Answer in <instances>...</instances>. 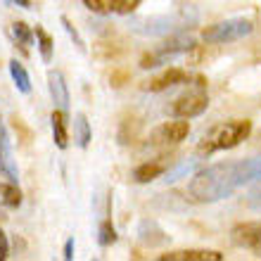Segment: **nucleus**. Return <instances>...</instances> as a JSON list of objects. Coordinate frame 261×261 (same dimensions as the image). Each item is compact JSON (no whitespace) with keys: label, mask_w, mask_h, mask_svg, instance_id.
I'll list each match as a JSON object with an SVG mask.
<instances>
[{"label":"nucleus","mask_w":261,"mask_h":261,"mask_svg":"<svg viewBox=\"0 0 261 261\" xmlns=\"http://www.w3.org/2000/svg\"><path fill=\"white\" fill-rule=\"evenodd\" d=\"M64 259L67 261L74 259V238H69L67 245H64Z\"/></svg>","instance_id":"nucleus-28"},{"label":"nucleus","mask_w":261,"mask_h":261,"mask_svg":"<svg viewBox=\"0 0 261 261\" xmlns=\"http://www.w3.org/2000/svg\"><path fill=\"white\" fill-rule=\"evenodd\" d=\"M0 173L5 176L10 183H19V171H17V162H14L12 143L7 130L0 126Z\"/></svg>","instance_id":"nucleus-10"},{"label":"nucleus","mask_w":261,"mask_h":261,"mask_svg":"<svg viewBox=\"0 0 261 261\" xmlns=\"http://www.w3.org/2000/svg\"><path fill=\"white\" fill-rule=\"evenodd\" d=\"M195 45H197V41H195L190 34H183V31L171 34V36H166L164 41L159 43L152 53H147V55L140 60V67L143 69H157V67H162V64H169L173 57L183 55V53H190Z\"/></svg>","instance_id":"nucleus-4"},{"label":"nucleus","mask_w":261,"mask_h":261,"mask_svg":"<svg viewBox=\"0 0 261 261\" xmlns=\"http://www.w3.org/2000/svg\"><path fill=\"white\" fill-rule=\"evenodd\" d=\"M14 5H21L24 7V10H29V7H31V0H12Z\"/></svg>","instance_id":"nucleus-29"},{"label":"nucleus","mask_w":261,"mask_h":261,"mask_svg":"<svg viewBox=\"0 0 261 261\" xmlns=\"http://www.w3.org/2000/svg\"><path fill=\"white\" fill-rule=\"evenodd\" d=\"M90 138H93V130H90V124L88 119H86V114H76L74 117V140L76 145L81 147V150H86L90 145Z\"/></svg>","instance_id":"nucleus-19"},{"label":"nucleus","mask_w":261,"mask_h":261,"mask_svg":"<svg viewBox=\"0 0 261 261\" xmlns=\"http://www.w3.org/2000/svg\"><path fill=\"white\" fill-rule=\"evenodd\" d=\"M36 41H38V53H41L43 62H53V55H55V41L50 38V34L45 29L36 27Z\"/></svg>","instance_id":"nucleus-20"},{"label":"nucleus","mask_w":261,"mask_h":261,"mask_svg":"<svg viewBox=\"0 0 261 261\" xmlns=\"http://www.w3.org/2000/svg\"><path fill=\"white\" fill-rule=\"evenodd\" d=\"M50 121H53V138H55V145L60 147V150H67V145H69L67 112L55 110L53 112V117H50Z\"/></svg>","instance_id":"nucleus-15"},{"label":"nucleus","mask_w":261,"mask_h":261,"mask_svg":"<svg viewBox=\"0 0 261 261\" xmlns=\"http://www.w3.org/2000/svg\"><path fill=\"white\" fill-rule=\"evenodd\" d=\"M143 0H83V5L95 14H130Z\"/></svg>","instance_id":"nucleus-9"},{"label":"nucleus","mask_w":261,"mask_h":261,"mask_svg":"<svg viewBox=\"0 0 261 261\" xmlns=\"http://www.w3.org/2000/svg\"><path fill=\"white\" fill-rule=\"evenodd\" d=\"M230 240L238 247L261 252V223H240L230 230Z\"/></svg>","instance_id":"nucleus-8"},{"label":"nucleus","mask_w":261,"mask_h":261,"mask_svg":"<svg viewBox=\"0 0 261 261\" xmlns=\"http://www.w3.org/2000/svg\"><path fill=\"white\" fill-rule=\"evenodd\" d=\"M254 31V21L238 17V19H226L219 24H212L202 31V41L204 43H233L240 41L245 36H249Z\"/></svg>","instance_id":"nucleus-5"},{"label":"nucleus","mask_w":261,"mask_h":261,"mask_svg":"<svg viewBox=\"0 0 261 261\" xmlns=\"http://www.w3.org/2000/svg\"><path fill=\"white\" fill-rule=\"evenodd\" d=\"M199 21V12L195 7H180L171 14H154V17H140V19H130L128 29L138 36H147V38H166L178 31H188Z\"/></svg>","instance_id":"nucleus-2"},{"label":"nucleus","mask_w":261,"mask_h":261,"mask_svg":"<svg viewBox=\"0 0 261 261\" xmlns=\"http://www.w3.org/2000/svg\"><path fill=\"white\" fill-rule=\"evenodd\" d=\"M199 166V159H180L176 166L166 169L164 171V183H176L178 178H186V176H193Z\"/></svg>","instance_id":"nucleus-16"},{"label":"nucleus","mask_w":261,"mask_h":261,"mask_svg":"<svg viewBox=\"0 0 261 261\" xmlns=\"http://www.w3.org/2000/svg\"><path fill=\"white\" fill-rule=\"evenodd\" d=\"M138 240L145 247H162L169 242V235L164 233V228L159 226L154 219H145L138 226Z\"/></svg>","instance_id":"nucleus-12"},{"label":"nucleus","mask_w":261,"mask_h":261,"mask_svg":"<svg viewBox=\"0 0 261 261\" xmlns=\"http://www.w3.org/2000/svg\"><path fill=\"white\" fill-rule=\"evenodd\" d=\"M240 186H245L242 162H219L193 173L188 183V197L197 204H214L230 197Z\"/></svg>","instance_id":"nucleus-1"},{"label":"nucleus","mask_w":261,"mask_h":261,"mask_svg":"<svg viewBox=\"0 0 261 261\" xmlns=\"http://www.w3.org/2000/svg\"><path fill=\"white\" fill-rule=\"evenodd\" d=\"M188 79H190V76H188L186 69L171 67V69H166V71H162L159 76H154V79L147 83V90H152V93H162V90L183 86V83H188Z\"/></svg>","instance_id":"nucleus-11"},{"label":"nucleus","mask_w":261,"mask_h":261,"mask_svg":"<svg viewBox=\"0 0 261 261\" xmlns=\"http://www.w3.org/2000/svg\"><path fill=\"white\" fill-rule=\"evenodd\" d=\"M247 206L252 209V212H256V214H261V180L256 183L252 190H249V195H247Z\"/></svg>","instance_id":"nucleus-26"},{"label":"nucleus","mask_w":261,"mask_h":261,"mask_svg":"<svg viewBox=\"0 0 261 261\" xmlns=\"http://www.w3.org/2000/svg\"><path fill=\"white\" fill-rule=\"evenodd\" d=\"M162 261H223V254L216 249H178L159 256Z\"/></svg>","instance_id":"nucleus-14"},{"label":"nucleus","mask_w":261,"mask_h":261,"mask_svg":"<svg viewBox=\"0 0 261 261\" xmlns=\"http://www.w3.org/2000/svg\"><path fill=\"white\" fill-rule=\"evenodd\" d=\"M10 76H12V81L19 93H24V95L31 93V76H29L27 67L19 60H10Z\"/></svg>","instance_id":"nucleus-18"},{"label":"nucleus","mask_w":261,"mask_h":261,"mask_svg":"<svg viewBox=\"0 0 261 261\" xmlns=\"http://www.w3.org/2000/svg\"><path fill=\"white\" fill-rule=\"evenodd\" d=\"M252 133V121L249 119H235L228 124H221L209 130V136L199 145V154H212L219 150H233L242 140H247Z\"/></svg>","instance_id":"nucleus-3"},{"label":"nucleus","mask_w":261,"mask_h":261,"mask_svg":"<svg viewBox=\"0 0 261 261\" xmlns=\"http://www.w3.org/2000/svg\"><path fill=\"white\" fill-rule=\"evenodd\" d=\"M242 171H245V183L261 178V157L242 159Z\"/></svg>","instance_id":"nucleus-24"},{"label":"nucleus","mask_w":261,"mask_h":261,"mask_svg":"<svg viewBox=\"0 0 261 261\" xmlns=\"http://www.w3.org/2000/svg\"><path fill=\"white\" fill-rule=\"evenodd\" d=\"M97 242H100L102 247H110V245L117 242V230H114L110 219H105L102 223H100V228H97Z\"/></svg>","instance_id":"nucleus-22"},{"label":"nucleus","mask_w":261,"mask_h":261,"mask_svg":"<svg viewBox=\"0 0 261 261\" xmlns=\"http://www.w3.org/2000/svg\"><path fill=\"white\" fill-rule=\"evenodd\" d=\"M188 136H190V124H188V119L176 117L173 121H164V124H159L157 128L152 130L150 145H154V147H171V145L183 143Z\"/></svg>","instance_id":"nucleus-6"},{"label":"nucleus","mask_w":261,"mask_h":261,"mask_svg":"<svg viewBox=\"0 0 261 261\" xmlns=\"http://www.w3.org/2000/svg\"><path fill=\"white\" fill-rule=\"evenodd\" d=\"M0 202L10 209H17L21 204V190L17 188V183H10L7 180L5 186H0Z\"/></svg>","instance_id":"nucleus-21"},{"label":"nucleus","mask_w":261,"mask_h":261,"mask_svg":"<svg viewBox=\"0 0 261 261\" xmlns=\"http://www.w3.org/2000/svg\"><path fill=\"white\" fill-rule=\"evenodd\" d=\"M164 171H166V166L162 162H145V164H140L133 171V180L136 183H152L154 178L164 176Z\"/></svg>","instance_id":"nucleus-17"},{"label":"nucleus","mask_w":261,"mask_h":261,"mask_svg":"<svg viewBox=\"0 0 261 261\" xmlns=\"http://www.w3.org/2000/svg\"><path fill=\"white\" fill-rule=\"evenodd\" d=\"M206 107H209V97H206L204 90H195V93H188V95H180L176 102H173L171 112L173 117L178 119H193L204 114Z\"/></svg>","instance_id":"nucleus-7"},{"label":"nucleus","mask_w":261,"mask_h":261,"mask_svg":"<svg viewBox=\"0 0 261 261\" xmlns=\"http://www.w3.org/2000/svg\"><path fill=\"white\" fill-rule=\"evenodd\" d=\"M7 254H10V245H7V235L5 230L0 228V261H5Z\"/></svg>","instance_id":"nucleus-27"},{"label":"nucleus","mask_w":261,"mask_h":261,"mask_svg":"<svg viewBox=\"0 0 261 261\" xmlns=\"http://www.w3.org/2000/svg\"><path fill=\"white\" fill-rule=\"evenodd\" d=\"M60 21H62V27H64V31H67V34H69V38H71V41L76 43V48L81 50V53H86V43H83V38H81V36H79V31H76V29H74V24H71V21H69L67 17H62V19H60Z\"/></svg>","instance_id":"nucleus-25"},{"label":"nucleus","mask_w":261,"mask_h":261,"mask_svg":"<svg viewBox=\"0 0 261 261\" xmlns=\"http://www.w3.org/2000/svg\"><path fill=\"white\" fill-rule=\"evenodd\" d=\"M48 90H50V97H53V105L55 110H62L67 112L69 110V86L64 81L62 71H50L48 74Z\"/></svg>","instance_id":"nucleus-13"},{"label":"nucleus","mask_w":261,"mask_h":261,"mask_svg":"<svg viewBox=\"0 0 261 261\" xmlns=\"http://www.w3.org/2000/svg\"><path fill=\"white\" fill-rule=\"evenodd\" d=\"M12 36H14V41L19 43L21 48L31 45V41H34V31H31L24 21H14L12 24Z\"/></svg>","instance_id":"nucleus-23"}]
</instances>
